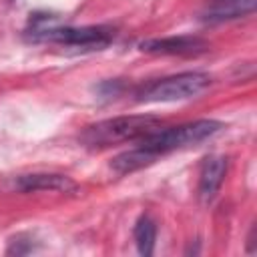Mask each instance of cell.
<instances>
[{
	"label": "cell",
	"instance_id": "1",
	"mask_svg": "<svg viewBox=\"0 0 257 257\" xmlns=\"http://www.w3.org/2000/svg\"><path fill=\"white\" fill-rule=\"evenodd\" d=\"M159 128H161V118L153 114H128V116L106 118L86 126L80 135V141L86 147L100 149V147H108L122 141L143 139Z\"/></svg>",
	"mask_w": 257,
	"mask_h": 257
},
{
	"label": "cell",
	"instance_id": "2",
	"mask_svg": "<svg viewBox=\"0 0 257 257\" xmlns=\"http://www.w3.org/2000/svg\"><path fill=\"white\" fill-rule=\"evenodd\" d=\"M221 128H223V122L213 120V118H201V120L187 122V124L173 126V128H159V131L143 137L141 145L161 157L169 151L197 147L203 141L215 137Z\"/></svg>",
	"mask_w": 257,
	"mask_h": 257
},
{
	"label": "cell",
	"instance_id": "3",
	"mask_svg": "<svg viewBox=\"0 0 257 257\" xmlns=\"http://www.w3.org/2000/svg\"><path fill=\"white\" fill-rule=\"evenodd\" d=\"M211 84L209 74L205 72H181L175 76H167L145 86L137 98L141 102H173V100H187L201 94Z\"/></svg>",
	"mask_w": 257,
	"mask_h": 257
},
{
	"label": "cell",
	"instance_id": "4",
	"mask_svg": "<svg viewBox=\"0 0 257 257\" xmlns=\"http://www.w3.org/2000/svg\"><path fill=\"white\" fill-rule=\"evenodd\" d=\"M34 38L38 40H50L60 44H72V46H106L114 32L106 26H48V28H34Z\"/></svg>",
	"mask_w": 257,
	"mask_h": 257
},
{
	"label": "cell",
	"instance_id": "5",
	"mask_svg": "<svg viewBox=\"0 0 257 257\" xmlns=\"http://www.w3.org/2000/svg\"><path fill=\"white\" fill-rule=\"evenodd\" d=\"M143 52L153 54H201L207 50V42L199 36H169V38H151L139 44Z\"/></svg>",
	"mask_w": 257,
	"mask_h": 257
},
{
	"label": "cell",
	"instance_id": "6",
	"mask_svg": "<svg viewBox=\"0 0 257 257\" xmlns=\"http://www.w3.org/2000/svg\"><path fill=\"white\" fill-rule=\"evenodd\" d=\"M14 187L20 191H58V193H74L76 183L66 175L56 173H32L22 175L14 181Z\"/></svg>",
	"mask_w": 257,
	"mask_h": 257
},
{
	"label": "cell",
	"instance_id": "7",
	"mask_svg": "<svg viewBox=\"0 0 257 257\" xmlns=\"http://www.w3.org/2000/svg\"><path fill=\"white\" fill-rule=\"evenodd\" d=\"M257 0H213L201 14L205 22H225L247 16L255 10Z\"/></svg>",
	"mask_w": 257,
	"mask_h": 257
},
{
	"label": "cell",
	"instance_id": "8",
	"mask_svg": "<svg viewBox=\"0 0 257 257\" xmlns=\"http://www.w3.org/2000/svg\"><path fill=\"white\" fill-rule=\"evenodd\" d=\"M225 171H227V159L225 157L205 159L203 169H201V179H199V197L203 203L213 201V197L221 189Z\"/></svg>",
	"mask_w": 257,
	"mask_h": 257
},
{
	"label": "cell",
	"instance_id": "9",
	"mask_svg": "<svg viewBox=\"0 0 257 257\" xmlns=\"http://www.w3.org/2000/svg\"><path fill=\"white\" fill-rule=\"evenodd\" d=\"M159 159V155H155L153 151H149L147 147H137V149H131V151H124L120 155H116L110 163V167L120 173V175H126V173H133V171H139L151 163H155Z\"/></svg>",
	"mask_w": 257,
	"mask_h": 257
},
{
	"label": "cell",
	"instance_id": "10",
	"mask_svg": "<svg viewBox=\"0 0 257 257\" xmlns=\"http://www.w3.org/2000/svg\"><path fill=\"white\" fill-rule=\"evenodd\" d=\"M155 239H157V225L149 215H143L135 225V241H137L139 253L145 257L153 255Z\"/></svg>",
	"mask_w": 257,
	"mask_h": 257
}]
</instances>
